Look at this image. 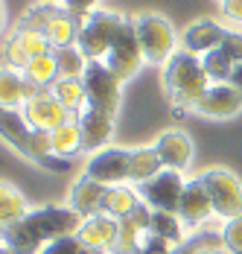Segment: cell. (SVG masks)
<instances>
[{
	"label": "cell",
	"instance_id": "6da1fadb",
	"mask_svg": "<svg viewBox=\"0 0 242 254\" xmlns=\"http://www.w3.org/2000/svg\"><path fill=\"white\" fill-rule=\"evenodd\" d=\"M82 222L85 216H79L73 207H35L15 225L0 231V243L12 254H38L53 240L73 237Z\"/></svg>",
	"mask_w": 242,
	"mask_h": 254
},
{
	"label": "cell",
	"instance_id": "7a4b0ae2",
	"mask_svg": "<svg viewBox=\"0 0 242 254\" xmlns=\"http://www.w3.org/2000/svg\"><path fill=\"white\" fill-rule=\"evenodd\" d=\"M207 85H210V79L201 67V56H195V53L175 50V56L164 64V91L178 114L193 111L201 94L207 91Z\"/></svg>",
	"mask_w": 242,
	"mask_h": 254
},
{
	"label": "cell",
	"instance_id": "3957f363",
	"mask_svg": "<svg viewBox=\"0 0 242 254\" xmlns=\"http://www.w3.org/2000/svg\"><path fill=\"white\" fill-rule=\"evenodd\" d=\"M128 15L111 12V9H94L79 21V41L76 47L88 56V62H105V56L111 50L120 26L125 24Z\"/></svg>",
	"mask_w": 242,
	"mask_h": 254
},
{
	"label": "cell",
	"instance_id": "277c9868",
	"mask_svg": "<svg viewBox=\"0 0 242 254\" xmlns=\"http://www.w3.org/2000/svg\"><path fill=\"white\" fill-rule=\"evenodd\" d=\"M134 29H137L143 59L149 64H167L175 56L181 38L170 18H164L158 12H140V15H134Z\"/></svg>",
	"mask_w": 242,
	"mask_h": 254
},
{
	"label": "cell",
	"instance_id": "5b68a950",
	"mask_svg": "<svg viewBox=\"0 0 242 254\" xmlns=\"http://www.w3.org/2000/svg\"><path fill=\"white\" fill-rule=\"evenodd\" d=\"M198 178L204 181V187L210 193L216 216H222V219L242 216V181L228 167H207Z\"/></svg>",
	"mask_w": 242,
	"mask_h": 254
},
{
	"label": "cell",
	"instance_id": "8992f818",
	"mask_svg": "<svg viewBox=\"0 0 242 254\" xmlns=\"http://www.w3.org/2000/svg\"><path fill=\"white\" fill-rule=\"evenodd\" d=\"M143 50H140V41H137V29H134V18H125V24L120 26L111 50L105 56V67L120 79V82H128V79L137 76L140 64H143Z\"/></svg>",
	"mask_w": 242,
	"mask_h": 254
},
{
	"label": "cell",
	"instance_id": "52a82bcc",
	"mask_svg": "<svg viewBox=\"0 0 242 254\" xmlns=\"http://www.w3.org/2000/svg\"><path fill=\"white\" fill-rule=\"evenodd\" d=\"M187 181L178 170H161L155 178H149L143 184H137V196L146 202L152 210H167V213H178V204L184 196Z\"/></svg>",
	"mask_w": 242,
	"mask_h": 254
},
{
	"label": "cell",
	"instance_id": "ba28073f",
	"mask_svg": "<svg viewBox=\"0 0 242 254\" xmlns=\"http://www.w3.org/2000/svg\"><path fill=\"white\" fill-rule=\"evenodd\" d=\"M47 50H53L47 41V35L41 29H32V26H12V32L6 35L3 41V64L12 67V70H21L35 59V56H44Z\"/></svg>",
	"mask_w": 242,
	"mask_h": 254
},
{
	"label": "cell",
	"instance_id": "9c48e42d",
	"mask_svg": "<svg viewBox=\"0 0 242 254\" xmlns=\"http://www.w3.org/2000/svg\"><path fill=\"white\" fill-rule=\"evenodd\" d=\"M128 170H131V149H122V146H105L91 155L85 164V176L105 187L128 184Z\"/></svg>",
	"mask_w": 242,
	"mask_h": 254
},
{
	"label": "cell",
	"instance_id": "30bf717a",
	"mask_svg": "<svg viewBox=\"0 0 242 254\" xmlns=\"http://www.w3.org/2000/svg\"><path fill=\"white\" fill-rule=\"evenodd\" d=\"M82 79H85V91H88V105H97L102 111L117 114L122 82L105 67V62H88Z\"/></svg>",
	"mask_w": 242,
	"mask_h": 254
},
{
	"label": "cell",
	"instance_id": "8fae6325",
	"mask_svg": "<svg viewBox=\"0 0 242 254\" xmlns=\"http://www.w3.org/2000/svg\"><path fill=\"white\" fill-rule=\"evenodd\" d=\"M24 117L32 128H41V131H56L59 126H64L67 120H73L76 114H70L61 102L56 100L53 91H35L29 100L24 102Z\"/></svg>",
	"mask_w": 242,
	"mask_h": 254
},
{
	"label": "cell",
	"instance_id": "7c38bea8",
	"mask_svg": "<svg viewBox=\"0 0 242 254\" xmlns=\"http://www.w3.org/2000/svg\"><path fill=\"white\" fill-rule=\"evenodd\" d=\"M201 117H213V120H228L242 111V91L231 82H210L207 91L201 94V100L193 108Z\"/></svg>",
	"mask_w": 242,
	"mask_h": 254
},
{
	"label": "cell",
	"instance_id": "4fadbf2b",
	"mask_svg": "<svg viewBox=\"0 0 242 254\" xmlns=\"http://www.w3.org/2000/svg\"><path fill=\"white\" fill-rule=\"evenodd\" d=\"M79 126H82V143H85V152H99L108 146L111 134H114V114L111 111H102L97 105H85L79 114H76Z\"/></svg>",
	"mask_w": 242,
	"mask_h": 254
},
{
	"label": "cell",
	"instance_id": "5bb4252c",
	"mask_svg": "<svg viewBox=\"0 0 242 254\" xmlns=\"http://www.w3.org/2000/svg\"><path fill=\"white\" fill-rule=\"evenodd\" d=\"M225 35H228V26H222L213 18H198V21L184 26V32H181V50L204 56V53H210V50H219L222 41H225Z\"/></svg>",
	"mask_w": 242,
	"mask_h": 254
},
{
	"label": "cell",
	"instance_id": "9a60e30c",
	"mask_svg": "<svg viewBox=\"0 0 242 254\" xmlns=\"http://www.w3.org/2000/svg\"><path fill=\"white\" fill-rule=\"evenodd\" d=\"M178 216H181V222L187 228H198V225H204L213 216V202H210V193H207L201 178H190L187 181L181 204H178Z\"/></svg>",
	"mask_w": 242,
	"mask_h": 254
},
{
	"label": "cell",
	"instance_id": "2e32d148",
	"mask_svg": "<svg viewBox=\"0 0 242 254\" xmlns=\"http://www.w3.org/2000/svg\"><path fill=\"white\" fill-rule=\"evenodd\" d=\"M79 243H85L88 249L94 252H108L114 254L117 249V237H120V219H111L105 213H97V216H88L82 222V228L76 231Z\"/></svg>",
	"mask_w": 242,
	"mask_h": 254
},
{
	"label": "cell",
	"instance_id": "e0dca14e",
	"mask_svg": "<svg viewBox=\"0 0 242 254\" xmlns=\"http://www.w3.org/2000/svg\"><path fill=\"white\" fill-rule=\"evenodd\" d=\"M152 146H155V152H158L161 164H164L167 170L184 173V170L190 167V161H193V140H190L184 131H178V128H170V131L158 134V140H155Z\"/></svg>",
	"mask_w": 242,
	"mask_h": 254
},
{
	"label": "cell",
	"instance_id": "ac0fdd59",
	"mask_svg": "<svg viewBox=\"0 0 242 254\" xmlns=\"http://www.w3.org/2000/svg\"><path fill=\"white\" fill-rule=\"evenodd\" d=\"M32 134L35 128L26 123L21 108H0V137L24 158H32Z\"/></svg>",
	"mask_w": 242,
	"mask_h": 254
},
{
	"label": "cell",
	"instance_id": "d6986e66",
	"mask_svg": "<svg viewBox=\"0 0 242 254\" xmlns=\"http://www.w3.org/2000/svg\"><path fill=\"white\" fill-rule=\"evenodd\" d=\"M102 196H105V184H99L94 178L82 176L76 184L70 187V196H67V207H73L79 216H97L102 213Z\"/></svg>",
	"mask_w": 242,
	"mask_h": 254
},
{
	"label": "cell",
	"instance_id": "ffe728a7",
	"mask_svg": "<svg viewBox=\"0 0 242 254\" xmlns=\"http://www.w3.org/2000/svg\"><path fill=\"white\" fill-rule=\"evenodd\" d=\"M38 88H32L21 70H12V67L0 64V108H24V102Z\"/></svg>",
	"mask_w": 242,
	"mask_h": 254
},
{
	"label": "cell",
	"instance_id": "44dd1931",
	"mask_svg": "<svg viewBox=\"0 0 242 254\" xmlns=\"http://www.w3.org/2000/svg\"><path fill=\"white\" fill-rule=\"evenodd\" d=\"M140 204L137 196V187L134 184H114V187H105V196H102V213L111 216V219H125L131 216V210Z\"/></svg>",
	"mask_w": 242,
	"mask_h": 254
},
{
	"label": "cell",
	"instance_id": "7402d4cb",
	"mask_svg": "<svg viewBox=\"0 0 242 254\" xmlns=\"http://www.w3.org/2000/svg\"><path fill=\"white\" fill-rule=\"evenodd\" d=\"M29 213V204H26V196L9 181L0 178V231L15 225L18 219H24Z\"/></svg>",
	"mask_w": 242,
	"mask_h": 254
},
{
	"label": "cell",
	"instance_id": "603a6c76",
	"mask_svg": "<svg viewBox=\"0 0 242 254\" xmlns=\"http://www.w3.org/2000/svg\"><path fill=\"white\" fill-rule=\"evenodd\" d=\"M24 79L38 88V91H50L59 79V62H56V50H47L44 56H35L24 67Z\"/></svg>",
	"mask_w": 242,
	"mask_h": 254
},
{
	"label": "cell",
	"instance_id": "cb8c5ba5",
	"mask_svg": "<svg viewBox=\"0 0 242 254\" xmlns=\"http://www.w3.org/2000/svg\"><path fill=\"white\" fill-rule=\"evenodd\" d=\"M44 35H47V41H50V47H53V50L76 47V41H79V18H73L67 9H61V12H59V15L47 24Z\"/></svg>",
	"mask_w": 242,
	"mask_h": 254
},
{
	"label": "cell",
	"instance_id": "d4e9b609",
	"mask_svg": "<svg viewBox=\"0 0 242 254\" xmlns=\"http://www.w3.org/2000/svg\"><path fill=\"white\" fill-rule=\"evenodd\" d=\"M50 91L56 94V100L61 102L70 114H79L88 105V91H85V79L82 76H59Z\"/></svg>",
	"mask_w": 242,
	"mask_h": 254
},
{
	"label": "cell",
	"instance_id": "484cf974",
	"mask_svg": "<svg viewBox=\"0 0 242 254\" xmlns=\"http://www.w3.org/2000/svg\"><path fill=\"white\" fill-rule=\"evenodd\" d=\"M50 137H53V152L59 155V158L73 161L79 152H85V143H82V126H79L76 117L67 120L64 126H59L56 131H50Z\"/></svg>",
	"mask_w": 242,
	"mask_h": 254
},
{
	"label": "cell",
	"instance_id": "4316f807",
	"mask_svg": "<svg viewBox=\"0 0 242 254\" xmlns=\"http://www.w3.org/2000/svg\"><path fill=\"white\" fill-rule=\"evenodd\" d=\"M164 170L161 158L155 152V146H140V149H131V170H128V184H143L149 178H155Z\"/></svg>",
	"mask_w": 242,
	"mask_h": 254
},
{
	"label": "cell",
	"instance_id": "83f0119b",
	"mask_svg": "<svg viewBox=\"0 0 242 254\" xmlns=\"http://www.w3.org/2000/svg\"><path fill=\"white\" fill-rule=\"evenodd\" d=\"M149 231L161 240H167L170 246H181L184 243V222L178 213H167V210H152V225Z\"/></svg>",
	"mask_w": 242,
	"mask_h": 254
},
{
	"label": "cell",
	"instance_id": "f1b7e54d",
	"mask_svg": "<svg viewBox=\"0 0 242 254\" xmlns=\"http://www.w3.org/2000/svg\"><path fill=\"white\" fill-rule=\"evenodd\" d=\"M201 67H204V73H207L210 82H231L237 62H231V59L222 53V47H219V50H210V53L201 56Z\"/></svg>",
	"mask_w": 242,
	"mask_h": 254
},
{
	"label": "cell",
	"instance_id": "f546056e",
	"mask_svg": "<svg viewBox=\"0 0 242 254\" xmlns=\"http://www.w3.org/2000/svg\"><path fill=\"white\" fill-rule=\"evenodd\" d=\"M61 9H64L61 3H41V0H38L35 6H29L24 15L18 18V26H32V29H41V32H44L47 24L61 12Z\"/></svg>",
	"mask_w": 242,
	"mask_h": 254
},
{
	"label": "cell",
	"instance_id": "4dcf8cb0",
	"mask_svg": "<svg viewBox=\"0 0 242 254\" xmlns=\"http://www.w3.org/2000/svg\"><path fill=\"white\" fill-rule=\"evenodd\" d=\"M56 62H59V76H82L88 67V56L79 47H61L56 50Z\"/></svg>",
	"mask_w": 242,
	"mask_h": 254
},
{
	"label": "cell",
	"instance_id": "1f68e13d",
	"mask_svg": "<svg viewBox=\"0 0 242 254\" xmlns=\"http://www.w3.org/2000/svg\"><path fill=\"white\" fill-rule=\"evenodd\" d=\"M38 254H108V252H94V249H88V246L79 243V237L73 234V237H61V240L47 243Z\"/></svg>",
	"mask_w": 242,
	"mask_h": 254
},
{
	"label": "cell",
	"instance_id": "d6a6232c",
	"mask_svg": "<svg viewBox=\"0 0 242 254\" xmlns=\"http://www.w3.org/2000/svg\"><path fill=\"white\" fill-rule=\"evenodd\" d=\"M222 246L228 254H242V216H234V219H225L222 225Z\"/></svg>",
	"mask_w": 242,
	"mask_h": 254
},
{
	"label": "cell",
	"instance_id": "836d02e7",
	"mask_svg": "<svg viewBox=\"0 0 242 254\" xmlns=\"http://www.w3.org/2000/svg\"><path fill=\"white\" fill-rule=\"evenodd\" d=\"M222 53L231 59V62H242V29H228L225 41H222Z\"/></svg>",
	"mask_w": 242,
	"mask_h": 254
},
{
	"label": "cell",
	"instance_id": "e575fe53",
	"mask_svg": "<svg viewBox=\"0 0 242 254\" xmlns=\"http://www.w3.org/2000/svg\"><path fill=\"white\" fill-rule=\"evenodd\" d=\"M137 254H172V246L167 240H161V237H155L152 231H146L143 243H140V249Z\"/></svg>",
	"mask_w": 242,
	"mask_h": 254
},
{
	"label": "cell",
	"instance_id": "d590c367",
	"mask_svg": "<svg viewBox=\"0 0 242 254\" xmlns=\"http://www.w3.org/2000/svg\"><path fill=\"white\" fill-rule=\"evenodd\" d=\"M97 3H99V0H64L61 6L70 12L73 18H79V21H82L88 12H94V9H97Z\"/></svg>",
	"mask_w": 242,
	"mask_h": 254
},
{
	"label": "cell",
	"instance_id": "8d00e7d4",
	"mask_svg": "<svg viewBox=\"0 0 242 254\" xmlns=\"http://www.w3.org/2000/svg\"><path fill=\"white\" fill-rule=\"evenodd\" d=\"M219 9H222V15L231 21V24H242V0H222L219 3Z\"/></svg>",
	"mask_w": 242,
	"mask_h": 254
},
{
	"label": "cell",
	"instance_id": "74e56055",
	"mask_svg": "<svg viewBox=\"0 0 242 254\" xmlns=\"http://www.w3.org/2000/svg\"><path fill=\"white\" fill-rule=\"evenodd\" d=\"M198 249H201V240H198V237H193V240L181 243L178 249H172V254H198Z\"/></svg>",
	"mask_w": 242,
	"mask_h": 254
},
{
	"label": "cell",
	"instance_id": "f35d334b",
	"mask_svg": "<svg viewBox=\"0 0 242 254\" xmlns=\"http://www.w3.org/2000/svg\"><path fill=\"white\" fill-rule=\"evenodd\" d=\"M231 85H237V88L242 91V62L237 64V67H234V76H231Z\"/></svg>",
	"mask_w": 242,
	"mask_h": 254
},
{
	"label": "cell",
	"instance_id": "ab89813d",
	"mask_svg": "<svg viewBox=\"0 0 242 254\" xmlns=\"http://www.w3.org/2000/svg\"><path fill=\"white\" fill-rule=\"evenodd\" d=\"M6 26V0H0V32Z\"/></svg>",
	"mask_w": 242,
	"mask_h": 254
},
{
	"label": "cell",
	"instance_id": "60d3db41",
	"mask_svg": "<svg viewBox=\"0 0 242 254\" xmlns=\"http://www.w3.org/2000/svg\"><path fill=\"white\" fill-rule=\"evenodd\" d=\"M0 254H12V252H9V249H6V246H3V243H0Z\"/></svg>",
	"mask_w": 242,
	"mask_h": 254
},
{
	"label": "cell",
	"instance_id": "b9f144b4",
	"mask_svg": "<svg viewBox=\"0 0 242 254\" xmlns=\"http://www.w3.org/2000/svg\"><path fill=\"white\" fill-rule=\"evenodd\" d=\"M41 3H64V0H41Z\"/></svg>",
	"mask_w": 242,
	"mask_h": 254
},
{
	"label": "cell",
	"instance_id": "7bdbcfd3",
	"mask_svg": "<svg viewBox=\"0 0 242 254\" xmlns=\"http://www.w3.org/2000/svg\"><path fill=\"white\" fill-rule=\"evenodd\" d=\"M219 3H222V0H219Z\"/></svg>",
	"mask_w": 242,
	"mask_h": 254
}]
</instances>
